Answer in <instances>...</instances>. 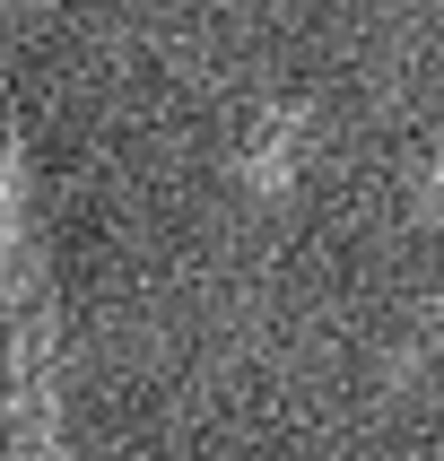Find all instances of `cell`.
Masks as SVG:
<instances>
[{
  "instance_id": "cell-1",
  "label": "cell",
  "mask_w": 444,
  "mask_h": 461,
  "mask_svg": "<svg viewBox=\"0 0 444 461\" xmlns=\"http://www.w3.org/2000/svg\"><path fill=\"white\" fill-rule=\"evenodd\" d=\"M305 131H313V104H270L253 131V149L235 157V175L253 183L261 201H279L287 183H296V166H305Z\"/></svg>"
}]
</instances>
